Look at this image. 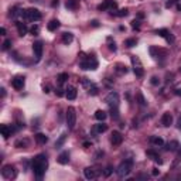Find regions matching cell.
Masks as SVG:
<instances>
[{
  "mask_svg": "<svg viewBox=\"0 0 181 181\" xmlns=\"http://www.w3.org/2000/svg\"><path fill=\"white\" fill-rule=\"evenodd\" d=\"M161 124L166 126V128H170L171 124H173V115L170 112H166L163 116H161Z\"/></svg>",
  "mask_w": 181,
  "mask_h": 181,
  "instance_id": "obj_13",
  "label": "cell"
},
{
  "mask_svg": "<svg viewBox=\"0 0 181 181\" xmlns=\"http://www.w3.org/2000/svg\"><path fill=\"white\" fill-rule=\"evenodd\" d=\"M0 130H2V134H3L4 139H9L11 136V133H13V128L7 126V124H2V126H0Z\"/></svg>",
  "mask_w": 181,
  "mask_h": 181,
  "instance_id": "obj_17",
  "label": "cell"
},
{
  "mask_svg": "<svg viewBox=\"0 0 181 181\" xmlns=\"http://www.w3.org/2000/svg\"><path fill=\"white\" fill-rule=\"evenodd\" d=\"M107 43H109L107 44V45H109V50L115 53V51H116V44H115V41H112V37H107Z\"/></svg>",
  "mask_w": 181,
  "mask_h": 181,
  "instance_id": "obj_34",
  "label": "cell"
},
{
  "mask_svg": "<svg viewBox=\"0 0 181 181\" xmlns=\"http://www.w3.org/2000/svg\"><path fill=\"white\" fill-rule=\"evenodd\" d=\"M146 154H147L149 157H151V158H153V160H154V161H157L158 164H161V163H163V160H161V158H160V156H158V153H156L154 150H147V151H146Z\"/></svg>",
  "mask_w": 181,
  "mask_h": 181,
  "instance_id": "obj_21",
  "label": "cell"
},
{
  "mask_svg": "<svg viewBox=\"0 0 181 181\" xmlns=\"http://www.w3.org/2000/svg\"><path fill=\"white\" fill-rule=\"evenodd\" d=\"M150 82H151V85H158V84H160V79H158L157 77H151L150 78Z\"/></svg>",
  "mask_w": 181,
  "mask_h": 181,
  "instance_id": "obj_38",
  "label": "cell"
},
{
  "mask_svg": "<svg viewBox=\"0 0 181 181\" xmlns=\"http://www.w3.org/2000/svg\"><path fill=\"white\" fill-rule=\"evenodd\" d=\"M132 168H133V160L129 158V160H124V161H122L120 164H119L116 173H117V175H119L120 178H123V177H128V175L130 174Z\"/></svg>",
  "mask_w": 181,
  "mask_h": 181,
  "instance_id": "obj_2",
  "label": "cell"
},
{
  "mask_svg": "<svg viewBox=\"0 0 181 181\" xmlns=\"http://www.w3.org/2000/svg\"><path fill=\"white\" fill-rule=\"evenodd\" d=\"M90 26L98 27V26H99V21H98V20H92V21H90Z\"/></svg>",
  "mask_w": 181,
  "mask_h": 181,
  "instance_id": "obj_43",
  "label": "cell"
},
{
  "mask_svg": "<svg viewBox=\"0 0 181 181\" xmlns=\"http://www.w3.org/2000/svg\"><path fill=\"white\" fill-rule=\"evenodd\" d=\"M156 34H157V36H160V37H163L166 41H167V43H173V41H174L173 34H171L167 28H158V30L156 31Z\"/></svg>",
  "mask_w": 181,
  "mask_h": 181,
  "instance_id": "obj_10",
  "label": "cell"
},
{
  "mask_svg": "<svg viewBox=\"0 0 181 181\" xmlns=\"http://www.w3.org/2000/svg\"><path fill=\"white\" fill-rule=\"evenodd\" d=\"M136 44H137V40H136V38H128V40L124 41V45H126V47H128V48H132V47H134Z\"/></svg>",
  "mask_w": 181,
  "mask_h": 181,
  "instance_id": "obj_31",
  "label": "cell"
},
{
  "mask_svg": "<svg viewBox=\"0 0 181 181\" xmlns=\"http://www.w3.org/2000/svg\"><path fill=\"white\" fill-rule=\"evenodd\" d=\"M30 2H34V0H30Z\"/></svg>",
  "mask_w": 181,
  "mask_h": 181,
  "instance_id": "obj_51",
  "label": "cell"
},
{
  "mask_svg": "<svg viewBox=\"0 0 181 181\" xmlns=\"http://www.w3.org/2000/svg\"><path fill=\"white\" fill-rule=\"evenodd\" d=\"M128 14H129V10H128V9H120V10L116 13V16H119V17H126Z\"/></svg>",
  "mask_w": 181,
  "mask_h": 181,
  "instance_id": "obj_35",
  "label": "cell"
},
{
  "mask_svg": "<svg viewBox=\"0 0 181 181\" xmlns=\"http://www.w3.org/2000/svg\"><path fill=\"white\" fill-rule=\"evenodd\" d=\"M106 117H107V115H106V112H105V111H101V109H99V111L95 112V119H96V120L103 122Z\"/></svg>",
  "mask_w": 181,
  "mask_h": 181,
  "instance_id": "obj_25",
  "label": "cell"
},
{
  "mask_svg": "<svg viewBox=\"0 0 181 181\" xmlns=\"http://www.w3.org/2000/svg\"><path fill=\"white\" fill-rule=\"evenodd\" d=\"M180 71H181V68H180Z\"/></svg>",
  "mask_w": 181,
  "mask_h": 181,
  "instance_id": "obj_52",
  "label": "cell"
},
{
  "mask_svg": "<svg viewBox=\"0 0 181 181\" xmlns=\"http://www.w3.org/2000/svg\"><path fill=\"white\" fill-rule=\"evenodd\" d=\"M27 144H28V141L24 139V140H17L14 146H16L17 149H26V147H27Z\"/></svg>",
  "mask_w": 181,
  "mask_h": 181,
  "instance_id": "obj_32",
  "label": "cell"
},
{
  "mask_svg": "<svg viewBox=\"0 0 181 181\" xmlns=\"http://www.w3.org/2000/svg\"><path fill=\"white\" fill-rule=\"evenodd\" d=\"M57 161L60 163V164H62V166L68 164V163H69V153H68V151H62V153L58 156Z\"/></svg>",
  "mask_w": 181,
  "mask_h": 181,
  "instance_id": "obj_16",
  "label": "cell"
},
{
  "mask_svg": "<svg viewBox=\"0 0 181 181\" xmlns=\"http://www.w3.org/2000/svg\"><path fill=\"white\" fill-rule=\"evenodd\" d=\"M178 147H180V144H178V141H175V140L170 141V143L167 144V150H170V151H175Z\"/></svg>",
  "mask_w": 181,
  "mask_h": 181,
  "instance_id": "obj_28",
  "label": "cell"
},
{
  "mask_svg": "<svg viewBox=\"0 0 181 181\" xmlns=\"http://www.w3.org/2000/svg\"><path fill=\"white\" fill-rule=\"evenodd\" d=\"M2 45H3V47H2V48H3V50L6 51V50H9V48L11 47V41H10V40H4Z\"/></svg>",
  "mask_w": 181,
  "mask_h": 181,
  "instance_id": "obj_37",
  "label": "cell"
},
{
  "mask_svg": "<svg viewBox=\"0 0 181 181\" xmlns=\"http://www.w3.org/2000/svg\"><path fill=\"white\" fill-rule=\"evenodd\" d=\"M89 146H90V143H88V141H85L84 143V147H89Z\"/></svg>",
  "mask_w": 181,
  "mask_h": 181,
  "instance_id": "obj_48",
  "label": "cell"
},
{
  "mask_svg": "<svg viewBox=\"0 0 181 181\" xmlns=\"http://www.w3.org/2000/svg\"><path fill=\"white\" fill-rule=\"evenodd\" d=\"M65 7L69 9V10H77V9H79V2L78 0H67L65 2Z\"/></svg>",
  "mask_w": 181,
  "mask_h": 181,
  "instance_id": "obj_20",
  "label": "cell"
},
{
  "mask_svg": "<svg viewBox=\"0 0 181 181\" xmlns=\"http://www.w3.org/2000/svg\"><path fill=\"white\" fill-rule=\"evenodd\" d=\"M112 170H113V168H112V166H107V167L105 168V175H106V177H109V175L112 174Z\"/></svg>",
  "mask_w": 181,
  "mask_h": 181,
  "instance_id": "obj_39",
  "label": "cell"
},
{
  "mask_svg": "<svg viewBox=\"0 0 181 181\" xmlns=\"http://www.w3.org/2000/svg\"><path fill=\"white\" fill-rule=\"evenodd\" d=\"M24 20H28V21H40L41 20V13L38 9H27V10L23 11V16H21Z\"/></svg>",
  "mask_w": 181,
  "mask_h": 181,
  "instance_id": "obj_3",
  "label": "cell"
},
{
  "mask_svg": "<svg viewBox=\"0 0 181 181\" xmlns=\"http://www.w3.org/2000/svg\"><path fill=\"white\" fill-rule=\"evenodd\" d=\"M117 67H119V69H117V71H119L120 74H126V72H128V68H126V67H123V65H120V64H119Z\"/></svg>",
  "mask_w": 181,
  "mask_h": 181,
  "instance_id": "obj_40",
  "label": "cell"
},
{
  "mask_svg": "<svg viewBox=\"0 0 181 181\" xmlns=\"http://www.w3.org/2000/svg\"><path fill=\"white\" fill-rule=\"evenodd\" d=\"M16 26H17V31H19V36H26L27 31H28V28H27V26L24 23H21V21H16Z\"/></svg>",
  "mask_w": 181,
  "mask_h": 181,
  "instance_id": "obj_18",
  "label": "cell"
},
{
  "mask_svg": "<svg viewBox=\"0 0 181 181\" xmlns=\"http://www.w3.org/2000/svg\"><path fill=\"white\" fill-rule=\"evenodd\" d=\"M151 174H153V175L156 177V175H158V174H160V170H158V168H153V171H151Z\"/></svg>",
  "mask_w": 181,
  "mask_h": 181,
  "instance_id": "obj_42",
  "label": "cell"
},
{
  "mask_svg": "<svg viewBox=\"0 0 181 181\" xmlns=\"http://www.w3.org/2000/svg\"><path fill=\"white\" fill-rule=\"evenodd\" d=\"M67 79H68V74H67V72H61V74L58 75V82H60L61 85L64 84Z\"/></svg>",
  "mask_w": 181,
  "mask_h": 181,
  "instance_id": "obj_33",
  "label": "cell"
},
{
  "mask_svg": "<svg viewBox=\"0 0 181 181\" xmlns=\"http://www.w3.org/2000/svg\"><path fill=\"white\" fill-rule=\"evenodd\" d=\"M177 10H178V11H181V3H178V4H177Z\"/></svg>",
  "mask_w": 181,
  "mask_h": 181,
  "instance_id": "obj_50",
  "label": "cell"
},
{
  "mask_svg": "<svg viewBox=\"0 0 181 181\" xmlns=\"http://www.w3.org/2000/svg\"><path fill=\"white\" fill-rule=\"evenodd\" d=\"M105 102H106V103L109 105L111 107H117V106H119V94H117V92H115V90L109 92V94H107V96L105 98Z\"/></svg>",
  "mask_w": 181,
  "mask_h": 181,
  "instance_id": "obj_7",
  "label": "cell"
},
{
  "mask_svg": "<svg viewBox=\"0 0 181 181\" xmlns=\"http://www.w3.org/2000/svg\"><path fill=\"white\" fill-rule=\"evenodd\" d=\"M150 143L153 144V146H156V147H161V146L164 144V140H163V137H160V136H151Z\"/></svg>",
  "mask_w": 181,
  "mask_h": 181,
  "instance_id": "obj_19",
  "label": "cell"
},
{
  "mask_svg": "<svg viewBox=\"0 0 181 181\" xmlns=\"http://www.w3.org/2000/svg\"><path fill=\"white\" fill-rule=\"evenodd\" d=\"M34 137H36V141H37L38 144H45L48 141V137L44 133H37Z\"/></svg>",
  "mask_w": 181,
  "mask_h": 181,
  "instance_id": "obj_23",
  "label": "cell"
},
{
  "mask_svg": "<svg viewBox=\"0 0 181 181\" xmlns=\"http://www.w3.org/2000/svg\"><path fill=\"white\" fill-rule=\"evenodd\" d=\"M139 26H140V24H139L137 20H133V21H132V27H133V28H139Z\"/></svg>",
  "mask_w": 181,
  "mask_h": 181,
  "instance_id": "obj_41",
  "label": "cell"
},
{
  "mask_svg": "<svg viewBox=\"0 0 181 181\" xmlns=\"http://www.w3.org/2000/svg\"><path fill=\"white\" fill-rule=\"evenodd\" d=\"M58 27H60V21L57 20V19H53V20L50 21V23L47 24V28L50 31H57L58 30Z\"/></svg>",
  "mask_w": 181,
  "mask_h": 181,
  "instance_id": "obj_22",
  "label": "cell"
},
{
  "mask_svg": "<svg viewBox=\"0 0 181 181\" xmlns=\"http://www.w3.org/2000/svg\"><path fill=\"white\" fill-rule=\"evenodd\" d=\"M81 68L82 69H96L98 68V61L95 60L94 57H89V58H82L81 61Z\"/></svg>",
  "mask_w": 181,
  "mask_h": 181,
  "instance_id": "obj_5",
  "label": "cell"
},
{
  "mask_svg": "<svg viewBox=\"0 0 181 181\" xmlns=\"http://www.w3.org/2000/svg\"><path fill=\"white\" fill-rule=\"evenodd\" d=\"M122 141H123V136H122L120 132H117V130L112 132V134H111V143L113 144V146H120Z\"/></svg>",
  "mask_w": 181,
  "mask_h": 181,
  "instance_id": "obj_11",
  "label": "cell"
},
{
  "mask_svg": "<svg viewBox=\"0 0 181 181\" xmlns=\"http://www.w3.org/2000/svg\"><path fill=\"white\" fill-rule=\"evenodd\" d=\"M106 130H107V124H105V123L95 124V128H94V132H95V133H105Z\"/></svg>",
  "mask_w": 181,
  "mask_h": 181,
  "instance_id": "obj_26",
  "label": "cell"
},
{
  "mask_svg": "<svg viewBox=\"0 0 181 181\" xmlns=\"http://www.w3.org/2000/svg\"><path fill=\"white\" fill-rule=\"evenodd\" d=\"M0 90H2V98H4V96H6V89H4V88H2Z\"/></svg>",
  "mask_w": 181,
  "mask_h": 181,
  "instance_id": "obj_46",
  "label": "cell"
},
{
  "mask_svg": "<svg viewBox=\"0 0 181 181\" xmlns=\"http://www.w3.org/2000/svg\"><path fill=\"white\" fill-rule=\"evenodd\" d=\"M67 124L68 128L72 130L75 128V124H77V111H75V107L69 106L67 109Z\"/></svg>",
  "mask_w": 181,
  "mask_h": 181,
  "instance_id": "obj_4",
  "label": "cell"
},
{
  "mask_svg": "<svg viewBox=\"0 0 181 181\" xmlns=\"http://www.w3.org/2000/svg\"><path fill=\"white\" fill-rule=\"evenodd\" d=\"M137 17H139V19H143L144 14H143V13H139V14H137Z\"/></svg>",
  "mask_w": 181,
  "mask_h": 181,
  "instance_id": "obj_49",
  "label": "cell"
},
{
  "mask_svg": "<svg viewBox=\"0 0 181 181\" xmlns=\"http://www.w3.org/2000/svg\"><path fill=\"white\" fill-rule=\"evenodd\" d=\"M117 9V3L115 0H103L99 6H98V10H116Z\"/></svg>",
  "mask_w": 181,
  "mask_h": 181,
  "instance_id": "obj_8",
  "label": "cell"
},
{
  "mask_svg": "<svg viewBox=\"0 0 181 181\" xmlns=\"http://www.w3.org/2000/svg\"><path fill=\"white\" fill-rule=\"evenodd\" d=\"M65 96H67V99H69V101H74L75 98H77V88L68 86L67 89H65Z\"/></svg>",
  "mask_w": 181,
  "mask_h": 181,
  "instance_id": "obj_15",
  "label": "cell"
},
{
  "mask_svg": "<svg viewBox=\"0 0 181 181\" xmlns=\"http://www.w3.org/2000/svg\"><path fill=\"white\" fill-rule=\"evenodd\" d=\"M48 167V160H47V156L45 154H38L33 158V163H31V168H33V173L34 175L41 180L43 175L45 174V170Z\"/></svg>",
  "mask_w": 181,
  "mask_h": 181,
  "instance_id": "obj_1",
  "label": "cell"
},
{
  "mask_svg": "<svg viewBox=\"0 0 181 181\" xmlns=\"http://www.w3.org/2000/svg\"><path fill=\"white\" fill-rule=\"evenodd\" d=\"M30 33H31V34H34V36H37V34L40 33V27H38L37 24H34V26L30 28Z\"/></svg>",
  "mask_w": 181,
  "mask_h": 181,
  "instance_id": "obj_36",
  "label": "cell"
},
{
  "mask_svg": "<svg viewBox=\"0 0 181 181\" xmlns=\"http://www.w3.org/2000/svg\"><path fill=\"white\" fill-rule=\"evenodd\" d=\"M72 40H74V34L72 33H64L62 34V43H64L65 45L71 44L72 43Z\"/></svg>",
  "mask_w": 181,
  "mask_h": 181,
  "instance_id": "obj_24",
  "label": "cell"
},
{
  "mask_svg": "<svg viewBox=\"0 0 181 181\" xmlns=\"http://www.w3.org/2000/svg\"><path fill=\"white\" fill-rule=\"evenodd\" d=\"M24 84H26L24 77H16V78H13V79H11V86H13L16 90H21V89H23Z\"/></svg>",
  "mask_w": 181,
  "mask_h": 181,
  "instance_id": "obj_12",
  "label": "cell"
},
{
  "mask_svg": "<svg viewBox=\"0 0 181 181\" xmlns=\"http://www.w3.org/2000/svg\"><path fill=\"white\" fill-rule=\"evenodd\" d=\"M0 33H2V36H6V28L2 27V28H0Z\"/></svg>",
  "mask_w": 181,
  "mask_h": 181,
  "instance_id": "obj_45",
  "label": "cell"
},
{
  "mask_svg": "<svg viewBox=\"0 0 181 181\" xmlns=\"http://www.w3.org/2000/svg\"><path fill=\"white\" fill-rule=\"evenodd\" d=\"M136 99H137V102H139L140 106H146V105H147V102H146V99H144V96H143L141 92H137V94H136Z\"/></svg>",
  "mask_w": 181,
  "mask_h": 181,
  "instance_id": "obj_27",
  "label": "cell"
},
{
  "mask_svg": "<svg viewBox=\"0 0 181 181\" xmlns=\"http://www.w3.org/2000/svg\"><path fill=\"white\" fill-rule=\"evenodd\" d=\"M2 175H3L4 178H7V180H11V178H16L17 177V170L14 166L11 164H6L3 167V170H2Z\"/></svg>",
  "mask_w": 181,
  "mask_h": 181,
  "instance_id": "obj_6",
  "label": "cell"
},
{
  "mask_svg": "<svg viewBox=\"0 0 181 181\" xmlns=\"http://www.w3.org/2000/svg\"><path fill=\"white\" fill-rule=\"evenodd\" d=\"M177 126H178V129L181 130V116H180V119H178V124H177Z\"/></svg>",
  "mask_w": 181,
  "mask_h": 181,
  "instance_id": "obj_47",
  "label": "cell"
},
{
  "mask_svg": "<svg viewBox=\"0 0 181 181\" xmlns=\"http://www.w3.org/2000/svg\"><path fill=\"white\" fill-rule=\"evenodd\" d=\"M84 174H85V178L86 180H95L98 177V173L94 167H86L84 170Z\"/></svg>",
  "mask_w": 181,
  "mask_h": 181,
  "instance_id": "obj_14",
  "label": "cell"
},
{
  "mask_svg": "<svg viewBox=\"0 0 181 181\" xmlns=\"http://www.w3.org/2000/svg\"><path fill=\"white\" fill-rule=\"evenodd\" d=\"M65 140H67V134H61V136H60V139H58V140L57 141H55V147H57V149H60L61 147V146H62V144H64V141Z\"/></svg>",
  "mask_w": 181,
  "mask_h": 181,
  "instance_id": "obj_29",
  "label": "cell"
},
{
  "mask_svg": "<svg viewBox=\"0 0 181 181\" xmlns=\"http://www.w3.org/2000/svg\"><path fill=\"white\" fill-rule=\"evenodd\" d=\"M133 71H134V74L137 75V77H143V75H144V69L141 68L140 64H139V65H134Z\"/></svg>",
  "mask_w": 181,
  "mask_h": 181,
  "instance_id": "obj_30",
  "label": "cell"
},
{
  "mask_svg": "<svg viewBox=\"0 0 181 181\" xmlns=\"http://www.w3.org/2000/svg\"><path fill=\"white\" fill-rule=\"evenodd\" d=\"M55 94H57L58 96H62V95H64V92H62V89H57V90H55Z\"/></svg>",
  "mask_w": 181,
  "mask_h": 181,
  "instance_id": "obj_44",
  "label": "cell"
},
{
  "mask_svg": "<svg viewBox=\"0 0 181 181\" xmlns=\"http://www.w3.org/2000/svg\"><path fill=\"white\" fill-rule=\"evenodd\" d=\"M33 53H34L36 60L40 61L41 57H43V43H41V41H36V43L33 44Z\"/></svg>",
  "mask_w": 181,
  "mask_h": 181,
  "instance_id": "obj_9",
  "label": "cell"
}]
</instances>
